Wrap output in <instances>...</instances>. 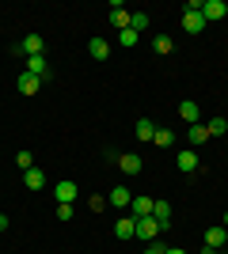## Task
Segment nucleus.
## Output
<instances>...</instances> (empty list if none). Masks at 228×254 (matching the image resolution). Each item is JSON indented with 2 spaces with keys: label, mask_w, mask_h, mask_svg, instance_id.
Wrapping results in <instances>:
<instances>
[{
  "label": "nucleus",
  "mask_w": 228,
  "mask_h": 254,
  "mask_svg": "<svg viewBox=\"0 0 228 254\" xmlns=\"http://www.w3.org/2000/svg\"><path fill=\"white\" fill-rule=\"evenodd\" d=\"M114 163L122 167V175H141V163H145V159L137 156V152H126V156H118Z\"/></svg>",
  "instance_id": "7"
},
{
  "label": "nucleus",
  "mask_w": 228,
  "mask_h": 254,
  "mask_svg": "<svg viewBox=\"0 0 228 254\" xmlns=\"http://www.w3.org/2000/svg\"><path fill=\"white\" fill-rule=\"evenodd\" d=\"M179 118H183L186 126H198V118H202V106L186 99V103H179Z\"/></svg>",
  "instance_id": "15"
},
{
  "label": "nucleus",
  "mask_w": 228,
  "mask_h": 254,
  "mask_svg": "<svg viewBox=\"0 0 228 254\" xmlns=\"http://www.w3.org/2000/svg\"><path fill=\"white\" fill-rule=\"evenodd\" d=\"M202 254H221V251H213V247H202Z\"/></svg>",
  "instance_id": "32"
},
{
  "label": "nucleus",
  "mask_w": 228,
  "mask_h": 254,
  "mask_svg": "<svg viewBox=\"0 0 228 254\" xmlns=\"http://www.w3.org/2000/svg\"><path fill=\"white\" fill-rule=\"evenodd\" d=\"M133 137H137V140H152V137H156V122H149V118H141V122L133 126Z\"/></svg>",
  "instance_id": "20"
},
{
  "label": "nucleus",
  "mask_w": 228,
  "mask_h": 254,
  "mask_svg": "<svg viewBox=\"0 0 228 254\" xmlns=\"http://www.w3.org/2000/svg\"><path fill=\"white\" fill-rule=\"evenodd\" d=\"M87 209H91V212H103V209H107V197H99V193H95V197H87Z\"/></svg>",
  "instance_id": "27"
},
{
  "label": "nucleus",
  "mask_w": 228,
  "mask_h": 254,
  "mask_svg": "<svg viewBox=\"0 0 228 254\" xmlns=\"http://www.w3.org/2000/svg\"><path fill=\"white\" fill-rule=\"evenodd\" d=\"M163 251H167V247H160L156 239H152V243H145V254H163Z\"/></svg>",
  "instance_id": "29"
},
{
  "label": "nucleus",
  "mask_w": 228,
  "mask_h": 254,
  "mask_svg": "<svg viewBox=\"0 0 228 254\" xmlns=\"http://www.w3.org/2000/svg\"><path fill=\"white\" fill-rule=\"evenodd\" d=\"M152 197H145V193H133V201H130V216L133 220H141V216H152Z\"/></svg>",
  "instance_id": "4"
},
{
  "label": "nucleus",
  "mask_w": 228,
  "mask_h": 254,
  "mask_svg": "<svg viewBox=\"0 0 228 254\" xmlns=\"http://www.w3.org/2000/svg\"><path fill=\"white\" fill-rule=\"evenodd\" d=\"M141 42V34L137 31H130V27H126V31H118V46H126V50H133V46Z\"/></svg>",
  "instance_id": "24"
},
{
  "label": "nucleus",
  "mask_w": 228,
  "mask_h": 254,
  "mask_svg": "<svg viewBox=\"0 0 228 254\" xmlns=\"http://www.w3.org/2000/svg\"><path fill=\"white\" fill-rule=\"evenodd\" d=\"M156 235H160V224L152 220V216H141V220H137V228H133V239H141V243H152Z\"/></svg>",
  "instance_id": "2"
},
{
  "label": "nucleus",
  "mask_w": 228,
  "mask_h": 254,
  "mask_svg": "<svg viewBox=\"0 0 228 254\" xmlns=\"http://www.w3.org/2000/svg\"><path fill=\"white\" fill-rule=\"evenodd\" d=\"M23 186H27V190H42V186H46V175H42L38 167L23 171Z\"/></svg>",
  "instance_id": "18"
},
{
  "label": "nucleus",
  "mask_w": 228,
  "mask_h": 254,
  "mask_svg": "<svg viewBox=\"0 0 228 254\" xmlns=\"http://www.w3.org/2000/svg\"><path fill=\"white\" fill-rule=\"evenodd\" d=\"M15 87H19V95H38V87H42V80L31 72H23L19 80H15Z\"/></svg>",
  "instance_id": "13"
},
{
  "label": "nucleus",
  "mask_w": 228,
  "mask_h": 254,
  "mask_svg": "<svg viewBox=\"0 0 228 254\" xmlns=\"http://www.w3.org/2000/svg\"><path fill=\"white\" fill-rule=\"evenodd\" d=\"M152 50L160 53V57H167V53L175 50V42H171V34H156V38H152Z\"/></svg>",
  "instance_id": "21"
},
{
  "label": "nucleus",
  "mask_w": 228,
  "mask_h": 254,
  "mask_svg": "<svg viewBox=\"0 0 228 254\" xmlns=\"http://www.w3.org/2000/svg\"><path fill=\"white\" fill-rule=\"evenodd\" d=\"M209 137H221V133H228V118H209Z\"/></svg>",
  "instance_id": "25"
},
{
  "label": "nucleus",
  "mask_w": 228,
  "mask_h": 254,
  "mask_svg": "<svg viewBox=\"0 0 228 254\" xmlns=\"http://www.w3.org/2000/svg\"><path fill=\"white\" fill-rule=\"evenodd\" d=\"M163 254H186V251H183V247H167Z\"/></svg>",
  "instance_id": "31"
},
{
  "label": "nucleus",
  "mask_w": 228,
  "mask_h": 254,
  "mask_svg": "<svg viewBox=\"0 0 228 254\" xmlns=\"http://www.w3.org/2000/svg\"><path fill=\"white\" fill-rule=\"evenodd\" d=\"M27 72L38 76L42 84L50 80V76H54V72H50V61H46V53H38V57H27Z\"/></svg>",
  "instance_id": "3"
},
{
  "label": "nucleus",
  "mask_w": 228,
  "mask_h": 254,
  "mask_svg": "<svg viewBox=\"0 0 228 254\" xmlns=\"http://www.w3.org/2000/svg\"><path fill=\"white\" fill-rule=\"evenodd\" d=\"M15 163H19V171H31V167H34V156H31L27 148H23L19 156H15Z\"/></svg>",
  "instance_id": "26"
},
{
  "label": "nucleus",
  "mask_w": 228,
  "mask_h": 254,
  "mask_svg": "<svg viewBox=\"0 0 228 254\" xmlns=\"http://www.w3.org/2000/svg\"><path fill=\"white\" fill-rule=\"evenodd\" d=\"M221 224H225V228H228V212H225V220H221Z\"/></svg>",
  "instance_id": "33"
},
{
  "label": "nucleus",
  "mask_w": 228,
  "mask_h": 254,
  "mask_svg": "<svg viewBox=\"0 0 228 254\" xmlns=\"http://www.w3.org/2000/svg\"><path fill=\"white\" fill-rule=\"evenodd\" d=\"M228 239V228L225 224H213V228H206V247H213V251H221Z\"/></svg>",
  "instance_id": "9"
},
{
  "label": "nucleus",
  "mask_w": 228,
  "mask_h": 254,
  "mask_svg": "<svg viewBox=\"0 0 228 254\" xmlns=\"http://www.w3.org/2000/svg\"><path fill=\"white\" fill-rule=\"evenodd\" d=\"M152 220L160 224V232H167V228H171V205L156 201V205H152Z\"/></svg>",
  "instance_id": "11"
},
{
  "label": "nucleus",
  "mask_w": 228,
  "mask_h": 254,
  "mask_svg": "<svg viewBox=\"0 0 228 254\" xmlns=\"http://www.w3.org/2000/svg\"><path fill=\"white\" fill-rule=\"evenodd\" d=\"M87 53H91L95 61H107L110 57V42L107 38H91V42H87Z\"/></svg>",
  "instance_id": "17"
},
{
  "label": "nucleus",
  "mask_w": 228,
  "mask_h": 254,
  "mask_svg": "<svg viewBox=\"0 0 228 254\" xmlns=\"http://www.w3.org/2000/svg\"><path fill=\"white\" fill-rule=\"evenodd\" d=\"M175 163H179V171H183V175H194V171H198V152H194V148H183L179 156H175Z\"/></svg>",
  "instance_id": "8"
},
{
  "label": "nucleus",
  "mask_w": 228,
  "mask_h": 254,
  "mask_svg": "<svg viewBox=\"0 0 228 254\" xmlns=\"http://www.w3.org/2000/svg\"><path fill=\"white\" fill-rule=\"evenodd\" d=\"M183 31L186 34H202L206 31V15H202V11H186L183 15Z\"/></svg>",
  "instance_id": "10"
},
{
  "label": "nucleus",
  "mask_w": 228,
  "mask_h": 254,
  "mask_svg": "<svg viewBox=\"0 0 228 254\" xmlns=\"http://www.w3.org/2000/svg\"><path fill=\"white\" fill-rule=\"evenodd\" d=\"M130 201H133V193L126 190V186H114V190L107 193V205H114V209H130Z\"/></svg>",
  "instance_id": "12"
},
{
  "label": "nucleus",
  "mask_w": 228,
  "mask_h": 254,
  "mask_svg": "<svg viewBox=\"0 0 228 254\" xmlns=\"http://www.w3.org/2000/svg\"><path fill=\"white\" fill-rule=\"evenodd\" d=\"M8 224H11V220L4 216V212H0V232H8Z\"/></svg>",
  "instance_id": "30"
},
{
  "label": "nucleus",
  "mask_w": 228,
  "mask_h": 254,
  "mask_svg": "<svg viewBox=\"0 0 228 254\" xmlns=\"http://www.w3.org/2000/svg\"><path fill=\"white\" fill-rule=\"evenodd\" d=\"M202 15H206V23H217V19L228 15V4L225 0H206V4H202Z\"/></svg>",
  "instance_id": "6"
},
{
  "label": "nucleus",
  "mask_w": 228,
  "mask_h": 254,
  "mask_svg": "<svg viewBox=\"0 0 228 254\" xmlns=\"http://www.w3.org/2000/svg\"><path fill=\"white\" fill-rule=\"evenodd\" d=\"M186 140H190V148H202V144L209 140V129L202 126V122H198V126H190V129H186Z\"/></svg>",
  "instance_id": "16"
},
{
  "label": "nucleus",
  "mask_w": 228,
  "mask_h": 254,
  "mask_svg": "<svg viewBox=\"0 0 228 254\" xmlns=\"http://www.w3.org/2000/svg\"><path fill=\"white\" fill-rule=\"evenodd\" d=\"M152 144H156V148H171V144H175V133H171V129H160V126H156Z\"/></svg>",
  "instance_id": "22"
},
{
  "label": "nucleus",
  "mask_w": 228,
  "mask_h": 254,
  "mask_svg": "<svg viewBox=\"0 0 228 254\" xmlns=\"http://www.w3.org/2000/svg\"><path fill=\"white\" fill-rule=\"evenodd\" d=\"M130 31H137V34L149 31V15H145V11H133L130 15Z\"/></svg>",
  "instance_id": "23"
},
{
  "label": "nucleus",
  "mask_w": 228,
  "mask_h": 254,
  "mask_svg": "<svg viewBox=\"0 0 228 254\" xmlns=\"http://www.w3.org/2000/svg\"><path fill=\"white\" fill-rule=\"evenodd\" d=\"M54 197H57V205H73L80 197V190H76L73 179H61V182H54Z\"/></svg>",
  "instance_id": "1"
},
{
  "label": "nucleus",
  "mask_w": 228,
  "mask_h": 254,
  "mask_svg": "<svg viewBox=\"0 0 228 254\" xmlns=\"http://www.w3.org/2000/svg\"><path fill=\"white\" fill-rule=\"evenodd\" d=\"M130 15H133V11H126L122 4H110V23H114L118 31H126V27H130Z\"/></svg>",
  "instance_id": "19"
},
{
  "label": "nucleus",
  "mask_w": 228,
  "mask_h": 254,
  "mask_svg": "<svg viewBox=\"0 0 228 254\" xmlns=\"http://www.w3.org/2000/svg\"><path fill=\"white\" fill-rule=\"evenodd\" d=\"M23 53H27V57L46 53V38H42V34H27V38H23Z\"/></svg>",
  "instance_id": "14"
},
{
  "label": "nucleus",
  "mask_w": 228,
  "mask_h": 254,
  "mask_svg": "<svg viewBox=\"0 0 228 254\" xmlns=\"http://www.w3.org/2000/svg\"><path fill=\"white\" fill-rule=\"evenodd\" d=\"M133 228H137V220H133L130 212H126V216H118V220H114V239L130 243V239H133Z\"/></svg>",
  "instance_id": "5"
},
{
  "label": "nucleus",
  "mask_w": 228,
  "mask_h": 254,
  "mask_svg": "<svg viewBox=\"0 0 228 254\" xmlns=\"http://www.w3.org/2000/svg\"><path fill=\"white\" fill-rule=\"evenodd\" d=\"M57 220H73V205H57Z\"/></svg>",
  "instance_id": "28"
}]
</instances>
